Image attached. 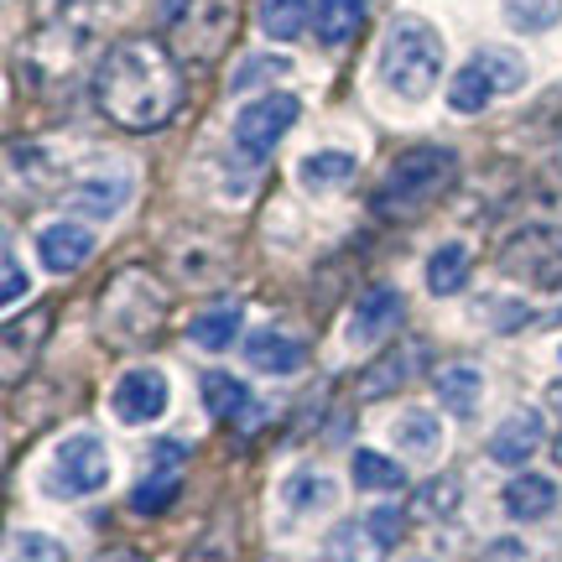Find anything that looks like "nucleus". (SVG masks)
<instances>
[{
  "mask_svg": "<svg viewBox=\"0 0 562 562\" xmlns=\"http://www.w3.org/2000/svg\"><path fill=\"white\" fill-rule=\"evenodd\" d=\"M94 104L121 131H161L182 110V63L157 37H121L94 68Z\"/></svg>",
  "mask_w": 562,
  "mask_h": 562,
  "instance_id": "obj_1",
  "label": "nucleus"
},
{
  "mask_svg": "<svg viewBox=\"0 0 562 562\" xmlns=\"http://www.w3.org/2000/svg\"><path fill=\"white\" fill-rule=\"evenodd\" d=\"M453 178H459V151L453 146H412V151H402L385 167V178L370 203H375L381 220L406 224L417 214H427L453 188Z\"/></svg>",
  "mask_w": 562,
  "mask_h": 562,
  "instance_id": "obj_2",
  "label": "nucleus"
},
{
  "mask_svg": "<svg viewBox=\"0 0 562 562\" xmlns=\"http://www.w3.org/2000/svg\"><path fill=\"white\" fill-rule=\"evenodd\" d=\"M442 58H448V47H442L438 26H427L422 16H396L385 26V42H381V83L406 104H422L442 79Z\"/></svg>",
  "mask_w": 562,
  "mask_h": 562,
  "instance_id": "obj_3",
  "label": "nucleus"
},
{
  "mask_svg": "<svg viewBox=\"0 0 562 562\" xmlns=\"http://www.w3.org/2000/svg\"><path fill=\"white\" fill-rule=\"evenodd\" d=\"M161 323H167V286L146 271H121L100 292V334L115 349H140L161 334Z\"/></svg>",
  "mask_w": 562,
  "mask_h": 562,
  "instance_id": "obj_4",
  "label": "nucleus"
},
{
  "mask_svg": "<svg viewBox=\"0 0 562 562\" xmlns=\"http://www.w3.org/2000/svg\"><path fill=\"white\" fill-rule=\"evenodd\" d=\"M235 37V0H172L167 11V47L178 63H220V53Z\"/></svg>",
  "mask_w": 562,
  "mask_h": 562,
  "instance_id": "obj_5",
  "label": "nucleus"
},
{
  "mask_svg": "<svg viewBox=\"0 0 562 562\" xmlns=\"http://www.w3.org/2000/svg\"><path fill=\"white\" fill-rule=\"evenodd\" d=\"M516 89H526V58L490 42V47H480V53L448 79V104H453L459 115H480L490 100L516 94Z\"/></svg>",
  "mask_w": 562,
  "mask_h": 562,
  "instance_id": "obj_6",
  "label": "nucleus"
},
{
  "mask_svg": "<svg viewBox=\"0 0 562 562\" xmlns=\"http://www.w3.org/2000/svg\"><path fill=\"white\" fill-rule=\"evenodd\" d=\"M501 271L531 292H558L562 286V229L552 224H526L501 245Z\"/></svg>",
  "mask_w": 562,
  "mask_h": 562,
  "instance_id": "obj_7",
  "label": "nucleus"
},
{
  "mask_svg": "<svg viewBox=\"0 0 562 562\" xmlns=\"http://www.w3.org/2000/svg\"><path fill=\"white\" fill-rule=\"evenodd\" d=\"M110 484V448L94 432H74L58 442L53 469H47V495L53 501H83V495H100Z\"/></svg>",
  "mask_w": 562,
  "mask_h": 562,
  "instance_id": "obj_8",
  "label": "nucleus"
},
{
  "mask_svg": "<svg viewBox=\"0 0 562 562\" xmlns=\"http://www.w3.org/2000/svg\"><path fill=\"white\" fill-rule=\"evenodd\" d=\"M302 115V100L297 94H261L256 104H245L240 115H235V151H240L245 161H266L271 151H277V140L297 125Z\"/></svg>",
  "mask_w": 562,
  "mask_h": 562,
  "instance_id": "obj_9",
  "label": "nucleus"
},
{
  "mask_svg": "<svg viewBox=\"0 0 562 562\" xmlns=\"http://www.w3.org/2000/svg\"><path fill=\"white\" fill-rule=\"evenodd\" d=\"M182 463H188V442L161 438L157 448H151V463H146V474H140L136 490H131V510H136V516L172 510V501L182 495Z\"/></svg>",
  "mask_w": 562,
  "mask_h": 562,
  "instance_id": "obj_10",
  "label": "nucleus"
},
{
  "mask_svg": "<svg viewBox=\"0 0 562 562\" xmlns=\"http://www.w3.org/2000/svg\"><path fill=\"white\" fill-rule=\"evenodd\" d=\"M63 203H68V214H83V220H115L125 203H131V172L125 167L79 172V178L63 188Z\"/></svg>",
  "mask_w": 562,
  "mask_h": 562,
  "instance_id": "obj_11",
  "label": "nucleus"
},
{
  "mask_svg": "<svg viewBox=\"0 0 562 562\" xmlns=\"http://www.w3.org/2000/svg\"><path fill=\"white\" fill-rule=\"evenodd\" d=\"M167 402H172V385H167V375L151 370V364L125 370L121 381H115V391H110V412H115L125 427H146V422H157L161 412H167Z\"/></svg>",
  "mask_w": 562,
  "mask_h": 562,
  "instance_id": "obj_12",
  "label": "nucleus"
},
{
  "mask_svg": "<svg viewBox=\"0 0 562 562\" xmlns=\"http://www.w3.org/2000/svg\"><path fill=\"white\" fill-rule=\"evenodd\" d=\"M402 313H406L402 292H396L391 281H375V286H364L360 302H355V318L344 328V339L355 344V349H370V344H381L385 334L402 328Z\"/></svg>",
  "mask_w": 562,
  "mask_h": 562,
  "instance_id": "obj_13",
  "label": "nucleus"
},
{
  "mask_svg": "<svg viewBox=\"0 0 562 562\" xmlns=\"http://www.w3.org/2000/svg\"><path fill=\"white\" fill-rule=\"evenodd\" d=\"M547 442V422L537 406H521V412H510V417L490 432V459L505 463V469H521L537 448Z\"/></svg>",
  "mask_w": 562,
  "mask_h": 562,
  "instance_id": "obj_14",
  "label": "nucleus"
},
{
  "mask_svg": "<svg viewBox=\"0 0 562 562\" xmlns=\"http://www.w3.org/2000/svg\"><path fill=\"white\" fill-rule=\"evenodd\" d=\"M94 235H89V224H74V220H58L47 224L37 235V256L47 271H58V277H68V271H79L89 256H94Z\"/></svg>",
  "mask_w": 562,
  "mask_h": 562,
  "instance_id": "obj_15",
  "label": "nucleus"
},
{
  "mask_svg": "<svg viewBox=\"0 0 562 562\" xmlns=\"http://www.w3.org/2000/svg\"><path fill=\"white\" fill-rule=\"evenodd\" d=\"M422 364V344H406V349H391L381 360H370L360 370V402H381V396H396Z\"/></svg>",
  "mask_w": 562,
  "mask_h": 562,
  "instance_id": "obj_16",
  "label": "nucleus"
},
{
  "mask_svg": "<svg viewBox=\"0 0 562 562\" xmlns=\"http://www.w3.org/2000/svg\"><path fill=\"white\" fill-rule=\"evenodd\" d=\"M245 360L256 364L261 375H297L302 364H307V344L281 334V328H261V334L245 339Z\"/></svg>",
  "mask_w": 562,
  "mask_h": 562,
  "instance_id": "obj_17",
  "label": "nucleus"
},
{
  "mask_svg": "<svg viewBox=\"0 0 562 562\" xmlns=\"http://www.w3.org/2000/svg\"><path fill=\"white\" fill-rule=\"evenodd\" d=\"M47 334H53V307H32L26 318L5 323V381H16L21 364L37 360V349Z\"/></svg>",
  "mask_w": 562,
  "mask_h": 562,
  "instance_id": "obj_18",
  "label": "nucleus"
},
{
  "mask_svg": "<svg viewBox=\"0 0 562 562\" xmlns=\"http://www.w3.org/2000/svg\"><path fill=\"white\" fill-rule=\"evenodd\" d=\"M432 391H438L442 412H453V417H474V406H480V396H484L480 364H469V360L442 364L438 375H432Z\"/></svg>",
  "mask_w": 562,
  "mask_h": 562,
  "instance_id": "obj_19",
  "label": "nucleus"
},
{
  "mask_svg": "<svg viewBox=\"0 0 562 562\" xmlns=\"http://www.w3.org/2000/svg\"><path fill=\"white\" fill-rule=\"evenodd\" d=\"M558 510V484L547 474H516L505 484V516L510 521H542Z\"/></svg>",
  "mask_w": 562,
  "mask_h": 562,
  "instance_id": "obj_20",
  "label": "nucleus"
},
{
  "mask_svg": "<svg viewBox=\"0 0 562 562\" xmlns=\"http://www.w3.org/2000/svg\"><path fill=\"white\" fill-rule=\"evenodd\" d=\"M203 402H209V412H214L220 422H256L261 417L256 391H250L245 381H235V375H224V370L203 375Z\"/></svg>",
  "mask_w": 562,
  "mask_h": 562,
  "instance_id": "obj_21",
  "label": "nucleus"
},
{
  "mask_svg": "<svg viewBox=\"0 0 562 562\" xmlns=\"http://www.w3.org/2000/svg\"><path fill=\"white\" fill-rule=\"evenodd\" d=\"M318 562H385V542L375 537V526L370 521L334 526V531H328V542H323Z\"/></svg>",
  "mask_w": 562,
  "mask_h": 562,
  "instance_id": "obj_22",
  "label": "nucleus"
},
{
  "mask_svg": "<svg viewBox=\"0 0 562 562\" xmlns=\"http://www.w3.org/2000/svg\"><path fill=\"white\" fill-rule=\"evenodd\" d=\"M313 0H261L256 5V21H261V32L271 42H297L307 26H313Z\"/></svg>",
  "mask_w": 562,
  "mask_h": 562,
  "instance_id": "obj_23",
  "label": "nucleus"
},
{
  "mask_svg": "<svg viewBox=\"0 0 562 562\" xmlns=\"http://www.w3.org/2000/svg\"><path fill=\"white\" fill-rule=\"evenodd\" d=\"M355 172H360V161L349 157V151H313V157H302L297 182L307 193H339Z\"/></svg>",
  "mask_w": 562,
  "mask_h": 562,
  "instance_id": "obj_24",
  "label": "nucleus"
},
{
  "mask_svg": "<svg viewBox=\"0 0 562 562\" xmlns=\"http://www.w3.org/2000/svg\"><path fill=\"white\" fill-rule=\"evenodd\" d=\"M240 302H214L209 313H199V318L188 323V339L199 344V349H209V355H220V349H229L235 344V334H240Z\"/></svg>",
  "mask_w": 562,
  "mask_h": 562,
  "instance_id": "obj_25",
  "label": "nucleus"
},
{
  "mask_svg": "<svg viewBox=\"0 0 562 562\" xmlns=\"http://www.w3.org/2000/svg\"><path fill=\"white\" fill-rule=\"evenodd\" d=\"M364 26V0H318L313 11V32L323 47H344Z\"/></svg>",
  "mask_w": 562,
  "mask_h": 562,
  "instance_id": "obj_26",
  "label": "nucleus"
},
{
  "mask_svg": "<svg viewBox=\"0 0 562 562\" xmlns=\"http://www.w3.org/2000/svg\"><path fill=\"white\" fill-rule=\"evenodd\" d=\"M463 286H469V245L448 240L442 250H432V261H427V292H432V297H459Z\"/></svg>",
  "mask_w": 562,
  "mask_h": 562,
  "instance_id": "obj_27",
  "label": "nucleus"
},
{
  "mask_svg": "<svg viewBox=\"0 0 562 562\" xmlns=\"http://www.w3.org/2000/svg\"><path fill=\"white\" fill-rule=\"evenodd\" d=\"M281 501H286V510H292V516H318V510H328V505L339 501V490H334V480H328V474L302 469V474H292V480L281 484Z\"/></svg>",
  "mask_w": 562,
  "mask_h": 562,
  "instance_id": "obj_28",
  "label": "nucleus"
},
{
  "mask_svg": "<svg viewBox=\"0 0 562 562\" xmlns=\"http://www.w3.org/2000/svg\"><path fill=\"white\" fill-rule=\"evenodd\" d=\"M391 432H396V442H402L406 459H438V448H442V422L432 417V412H402Z\"/></svg>",
  "mask_w": 562,
  "mask_h": 562,
  "instance_id": "obj_29",
  "label": "nucleus"
},
{
  "mask_svg": "<svg viewBox=\"0 0 562 562\" xmlns=\"http://www.w3.org/2000/svg\"><path fill=\"white\" fill-rule=\"evenodd\" d=\"M349 474H355V484H360V490H402V484H406L402 463L385 459V453H375V448H360V453L349 459Z\"/></svg>",
  "mask_w": 562,
  "mask_h": 562,
  "instance_id": "obj_30",
  "label": "nucleus"
},
{
  "mask_svg": "<svg viewBox=\"0 0 562 562\" xmlns=\"http://www.w3.org/2000/svg\"><path fill=\"white\" fill-rule=\"evenodd\" d=\"M459 495H463V484L453 480V474H438V480H427L417 490L412 516H417V521H448V516L459 510Z\"/></svg>",
  "mask_w": 562,
  "mask_h": 562,
  "instance_id": "obj_31",
  "label": "nucleus"
},
{
  "mask_svg": "<svg viewBox=\"0 0 562 562\" xmlns=\"http://www.w3.org/2000/svg\"><path fill=\"white\" fill-rule=\"evenodd\" d=\"M505 21L516 32H552L562 21V0H505Z\"/></svg>",
  "mask_w": 562,
  "mask_h": 562,
  "instance_id": "obj_32",
  "label": "nucleus"
},
{
  "mask_svg": "<svg viewBox=\"0 0 562 562\" xmlns=\"http://www.w3.org/2000/svg\"><path fill=\"white\" fill-rule=\"evenodd\" d=\"M5 562H68V547L58 537H47V531H16Z\"/></svg>",
  "mask_w": 562,
  "mask_h": 562,
  "instance_id": "obj_33",
  "label": "nucleus"
},
{
  "mask_svg": "<svg viewBox=\"0 0 562 562\" xmlns=\"http://www.w3.org/2000/svg\"><path fill=\"white\" fill-rule=\"evenodd\" d=\"M281 74H292L286 58H250L240 74H235V94H245V89H256V83H266V79H281Z\"/></svg>",
  "mask_w": 562,
  "mask_h": 562,
  "instance_id": "obj_34",
  "label": "nucleus"
},
{
  "mask_svg": "<svg viewBox=\"0 0 562 562\" xmlns=\"http://www.w3.org/2000/svg\"><path fill=\"white\" fill-rule=\"evenodd\" d=\"M480 562H531V552H526L521 542H510V537H501V542H490L484 547V558Z\"/></svg>",
  "mask_w": 562,
  "mask_h": 562,
  "instance_id": "obj_35",
  "label": "nucleus"
},
{
  "mask_svg": "<svg viewBox=\"0 0 562 562\" xmlns=\"http://www.w3.org/2000/svg\"><path fill=\"white\" fill-rule=\"evenodd\" d=\"M21 292H26V271H21V261L11 256V250H5V292H0V297H5V302H21Z\"/></svg>",
  "mask_w": 562,
  "mask_h": 562,
  "instance_id": "obj_36",
  "label": "nucleus"
},
{
  "mask_svg": "<svg viewBox=\"0 0 562 562\" xmlns=\"http://www.w3.org/2000/svg\"><path fill=\"white\" fill-rule=\"evenodd\" d=\"M370 526H375V537L391 547L396 537H402V510H375V516H370Z\"/></svg>",
  "mask_w": 562,
  "mask_h": 562,
  "instance_id": "obj_37",
  "label": "nucleus"
},
{
  "mask_svg": "<svg viewBox=\"0 0 562 562\" xmlns=\"http://www.w3.org/2000/svg\"><path fill=\"white\" fill-rule=\"evenodd\" d=\"M547 402H552V412H558V438H552V459L562 463V381L547 391Z\"/></svg>",
  "mask_w": 562,
  "mask_h": 562,
  "instance_id": "obj_38",
  "label": "nucleus"
},
{
  "mask_svg": "<svg viewBox=\"0 0 562 562\" xmlns=\"http://www.w3.org/2000/svg\"><path fill=\"white\" fill-rule=\"evenodd\" d=\"M100 562H140V552H131V547H115V552H104Z\"/></svg>",
  "mask_w": 562,
  "mask_h": 562,
  "instance_id": "obj_39",
  "label": "nucleus"
},
{
  "mask_svg": "<svg viewBox=\"0 0 562 562\" xmlns=\"http://www.w3.org/2000/svg\"><path fill=\"white\" fill-rule=\"evenodd\" d=\"M558 360H562V355H558Z\"/></svg>",
  "mask_w": 562,
  "mask_h": 562,
  "instance_id": "obj_40",
  "label": "nucleus"
}]
</instances>
